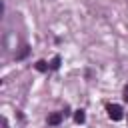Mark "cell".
Segmentation results:
<instances>
[{"label":"cell","mask_w":128,"mask_h":128,"mask_svg":"<svg viewBox=\"0 0 128 128\" xmlns=\"http://www.w3.org/2000/svg\"><path fill=\"white\" fill-rule=\"evenodd\" d=\"M106 110H108V116H110L114 122H118V120H122V118H124L122 108H120L118 104H108V106H106Z\"/></svg>","instance_id":"obj_1"},{"label":"cell","mask_w":128,"mask_h":128,"mask_svg":"<svg viewBox=\"0 0 128 128\" xmlns=\"http://www.w3.org/2000/svg\"><path fill=\"white\" fill-rule=\"evenodd\" d=\"M64 120V112H52L48 116V126H58Z\"/></svg>","instance_id":"obj_2"},{"label":"cell","mask_w":128,"mask_h":128,"mask_svg":"<svg viewBox=\"0 0 128 128\" xmlns=\"http://www.w3.org/2000/svg\"><path fill=\"white\" fill-rule=\"evenodd\" d=\"M34 68H36V70H38V72H46V70H48V68H50V66H48V64H46V62H44V60H38V62H36V64H34Z\"/></svg>","instance_id":"obj_3"},{"label":"cell","mask_w":128,"mask_h":128,"mask_svg":"<svg viewBox=\"0 0 128 128\" xmlns=\"http://www.w3.org/2000/svg\"><path fill=\"white\" fill-rule=\"evenodd\" d=\"M28 52H30V48H28V46H22V50L16 54V60H24V58L28 56Z\"/></svg>","instance_id":"obj_4"},{"label":"cell","mask_w":128,"mask_h":128,"mask_svg":"<svg viewBox=\"0 0 128 128\" xmlns=\"http://www.w3.org/2000/svg\"><path fill=\"white\" fill-rule=\"evenodd\" d=\"M74 120H76L78 124H82V122L86 120V114H84V110H76V114H74Z\"/></svg>","instance_id":"obj_5"},{"label":"cell","mask_w":128,"mask_h":128,"mask_svg":"<svg viewBox=\"0 0 128 128\" xmlns=\"http://www.w3.org/2000/svg\"><path fill=\"white\" fill-rule=\"evenodd\" d=\"M58 66H60V56H54L52 62H50V70H56Z\"/></svg>","instance_id":"obj_6"},{"label":"cell","mask_w":128,"mask_h":128,"mask_svg":"<svg viewBox=\"0 0 128 128\" xmlns=\"http://www.w3.org/2000/svg\"><path fill=\"white\" fill-rule=\"evenodd\" d=\"M124 100H126V102H128V84H126V86H124Z\"/></svg>","instance_id":"obj_7"},{"label":"cell","mask_w":128,"mask_h":128,"mask_svg":"<svg viewBox=\"0 0 128 128\" xmlns=\"http://www.w3.org/2000/svg\"><path fill=\"white\" fill-rule=\"evenodd\" d=\"M126 120H128V114H126Z\"/></svg>","instance_id":"obj_8"}]
</instances>
